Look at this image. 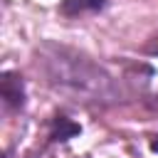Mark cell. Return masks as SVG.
Masks as SVG:
<instances>
[{
    "instance_id": "3957f363",
    "label": "cell",
    "mask_w": 158,
    "mask_h": 158,
    "mask_svg": "<svg viewBox=\"0 0 158 158\" xmlns=\"http://www.w3.org/2000/svg\"><path fill=\"white\" fill-rule=\"evenodd\" d=\"M106 7V0H62L59 12L67 17H79L86 12H99Z\"/></svg>"
},
{
    "instance_id": "6da1fadb",
    "label": "cell",
    "mask_w": 158,
    "mask_h": 158,
    "mask_svg": "<svg viewBox=\"0 0 158 158\" xmlns=\"http://www.w3.org/2000/svg\"><path fill=\"white\" fill-rule=\"evenodd\" d=\"M37 69L47 84L77 101L86 104H116L121 101V86L99 62L64 44L42 42L37 47Z\"/></svg>"
},
{
    "instance_id": "277c9868",
    "label": "cell",
    "mask_w": 158,
    "mask_h": 158,
    "mask_svg": "<svg viewBox=\"0 0 158 158\" xmlns=\"http://www.w3.org/2000/svg\"><path fill=\"white\" fill-rule=\"evenodd\" d=\"M74 133H79V126H77V123H72L67 116H57V118H54L52 141H67V138H72Z\"/></svg>"
},
{
    "instance_id": "7a4b0ae2",
    "label": "cell",
    "mask_w": 158,
    "mask_h": 158,
    "mask_svg": "<svg viewBox=\"0 0 158 158\" xmlns=\"http://www.w3.org/2000/svg\"><path fill=\"white\" fill-rule=\"evenodd\" d=\"M0 96H2V106L7 111H17L25 106V81L20 74L15 72H2L0 77Z\"/></svg>"
}]
</instances>
